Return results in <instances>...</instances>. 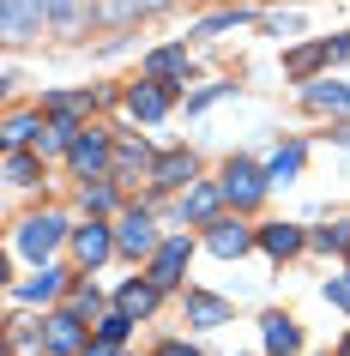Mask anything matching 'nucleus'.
<instances>
[{
    "mask_svg": "<svg viewBox=\"0 0 350 356\" xmlns=\"http://www.w3.org/2000/svg\"><path fill=\"white\" fill-rule=\"evenodd\" d=\"M61 242H73V229H67L61 211H31V218H19V229H13V254H24L31 266H49V254H55Z\"/></svg>",
    "mask_w": 350,
    "mask_h": 356,
    "instance_id": "nucleus-1",
    "label": "nucleus"
},
{
    "mask_svg": "<svg viewBox=\"0 0 350 356\" xmlns=\"http://www.w3.org/2000/svg\"><path fill=\"white\" fill-rule=\"evenodd\" d=\"M91 24V0H49V31L55 37H85Z\"/></svg>",
    "mask_w": 350,
    "mask_h": 356,
    "instance_id": "nucleus-20",
    "label": "nucleus"
},
{
    "mask_svg": "<svg viewBox=\"0 0 350 356\" xmlns=\"http://www.w3.org/2000/svg\"><path fill=\"white\" fill-rule=\"evenodd\" d=\"M6 181H13V188H37L42 181V151L31 145H6Z\"/></svg>",
    "mask_w": 350,
    "mask_h": 356,
    "instance_id": "nucleus-22",
    "label": "nucleus"
},
{
    "mask_svg": "<svg viewBox=\"0 0 350 356\" xmlns=\"http://www.w3.org/2000/svg\"><path fill=\"white\" fill-rule=\"evenodd\" d=\"M218 206H230V200H223V181H193V188H182V200H175V218L205 229L218 218Z\"/></svg>",
    "mask_w": 350,
    "mask_h": 356,
    "instance_id": "nucleus-10",
    "label": "nucleus"
},
{
    "mask_svg": "<svg viewBox=\"0 0 350 356\" xmlns=\"http://www.w3.org/2000/svg\"><path fill=\"white\" fill-rule=\"evenodd\" d=\"M157 218H151V206H127L121 218H115V254L121 260H151L157 254Z\"/></svg>",
    "mask_w": 350,
    "mask_h": 356,
    "instance_id": "nucleus-4",
    "label": "nucleus"
},
{
    "mask_svg": "<svg viewBox=\"0 0 350 356\" xmlns=\"http://www.w3.org/2000/svg\"><path fill=\"white\" fill-rule=\"evenodd\" d=\"M302 97H308V109H332V115H350V85H332V79H326V85H308Z\"/></svg>",
    "mask_w": 350,
    "mask_h": 356,
    "instance_id": "nucleus-30",
    "label": "nucleus"
},
{
    "mask_svg": "<svg viewBox=\"0 0 350 356\" xmlns=\"http://www.w3.org/2000/svg\"><path fill=\"white\" fill-rule=\"evenodd\" d=\"M260 13H248V6H223V13H212V19H200L187 37H223V31H236V24H254Z\"/></svg>",
    "mask_w": 350,
    "mask_h": 356,
    "instance_id": "nucleus-25",
    "label": "nucleus"
},
{
    "mask_svg": "<svg viewBox=\"0 0 350 356\" xmlns=\"http://www.w3.org/2000/svg\"><path fill=\"white\" fill-rule=\"evenodd\" d=\"M332 60H338V49H332V42H302V49H290V55H284V73L308 85V79L320 73V67H332Z\"/></svg>",
    "mask_w": 350,
    "mask_h": 356,
    "instance_id": "nucleus-19",
    "label": "nucleus"
},
{
    "mask_svg": "<svg viewBox=\"0 0 350 356\" xmlns=\"http://www.w3.org/2000/svg\"><path fill=\"white\" fill-rule=\"evenodd\" d=\"M67 290H73V278H67L61 266H37L24 284H13V302H37V308H42V302L67 296Z\"/></svg>",
    "mask_w": 350,
    "mask_h": 356,
    "instance_id": "nucleus-14",
    "label": "nucleus"
},
{
    "mask_svg": "<svg viewBox=\"0 0 350 356\" xmlns=\"http://www.w3.org/2000/svg\"><path fill=\"white\" fill-rule=\"evenodd\" d=\"M332 139H338V145H350V121H344V127H332Z\"/></svg>",
    "mask_w": 350,
    "mask_h": 356,
    "instance_id": "nucleus-36",
    "label": "nucleus"
},
{
    "mask_svg": "<svg viewBox=\"0 0 350 356\" xmlns=\"http://www.w3.org/2000/svg\"><path fill=\"white\" fill-rule=\"evenodd\" d=\"M151 356H200V350H193V344H182V338H169V344H157Z\"/></svg>",
    "mask_w": 350,
    "mask_h": 356,
    "instance_id": "nucleus-35",
    "label": "nucleus"
},
{
    "mask_svg": "<svg viewBox=\"0 0 350 356\" xmlns=\"http://www.w3.org/2000/svg\"><path fill=\"white\" fill-rule=\"evenodd\" d=\"M308 248L314 254H350V218H338L326 229H308Z\"/></svg>",
    "mask_w": 350,
    "mask_h": 356,
    "instance_id": "nucleus-29",
    "label": "nucleus"
},
{
    "mask_svg": "<svg viewBox=\"0 0 350 356\" xmlns=\"http://www.w3.org/2000/svg\"><path fill=\"white\" fill-rule=\"evenodd\" d=\"M42 127H49V115H42V109H13V115H6V145H37Z\"/></svg>",
    "mask_w": 350,
    "mask_h": 356,
    "instance_id": "nucleus-23",
    "label": "nucleus"
},
{
    "mask_svg": "<svg viewBox=\"0 0 350 356\" xmlns=\"http://www.w3.org/2000/svg\"><path fill=\"white\" fill-rule=\"evenodd\" d=\"M230 91H236V85H205V91H193V97H187V115L212 109V103H218V97H230Z\"/></svg>",
    "mask_w": 350,
    "mask_h": 356,
    "instance_id": "nucleus-32",
    "label": "nucleus"
},
{
    "mask_svg": "<svg viewBox=\"0 0 350 356\" xmlns=\"http://www.w3.org/2000/svg\"><path fill=\"white\" fill-rule=\"evenodd\" d=\"M133 326H139V320H133L127 308H121V302H115L109 314L97 320V338H115V344H127V338H133Z\"/></svg>",
    "mask_w": 350,
    "mask_h": 356,
    "instance_id": "nucleus-31",
    "label": "nucleus"
},
{
    "mask_svg": "<svg viewBox=\"0 0 350 356\" xmlns=\"http://www.w3.org/2000/svg\"><path fill=\"white\" fill-rule=\"evenodd\" d=\"M145 181H151L157 193H182V188H193V181H200V157H193L187 145H175V151H164V157L151 163Z\"/></svg>",
    "mask_w": 350,
    "mask_h": 356,
    "instance_id": "nucleus-7",
    "label": "nucleus"
},
{
    "mask_svg": "<svg viewBox=\"0 0 350 356\" xmlns=\"http://www.w3.org/2000/svg\"><path fill=\"white\" fill-rule=\"evenodd\" d=\"M85 356H121V344H115V338H91V344H85Z\"/></svg>",
    "mask_w": 350,
    "mask_h": 356,
    "instance_id": "nucleus-34",
    "label": "nucleus"
},
{
    "mask_svg": "<svg viewBox=\"0 0 350 356\" xmlns=\"http://www.w3.org/2000/svg\"><path fill=\"white\" fill-rule=\"evenodd\" d=\"M218 181H223V200H230L236 211H254L260 200H266V188H272V169L254 163V157H230Z\"/></svg>",
    "mask_w": 350,
    "mask_h": 356,
    "instance_id": "nucleus-2",
    "label": "nucleus"
},
{
    "mask_svg": "<svg viewBox=\"0 0 350 356\" xmlns=\"http://www.w3.org/2000/svg\"><path fill=\"white\" fill-rule=\"evenodd\" d=\"M175 91H182V85H164V79H139V85L127 91V115H133V121H164L169 103H175Z\"/></svg>",
    "mask_w": 350,
    "mask_h": 356,
    "instance_id": "nucleus-13",
    "label": "nucleus"
},
{
    "mask_svg": "<svg viewBox=\"0 0 350 356\" xmlns=\"http://www.w3.org/2000/svg\"><path fill=\"white\" fill-rule=\"evenodd\" d=\"M0 31L6 42H31L49 31V0H0Z\"/></svg>",
    "mask_w": 350,
    "mask_h": 356,
    "instance_id": "nucleus-6",
    "label": "nucleus"
},
{
    "mask_svg": "<svg viewBox=\"0 0 350 356\" xmlns=\"http://www.w3.org/2000/svg\"><path fill=\"white\" fill-rule=\"evenodd\" d=\"M169 0H97V19L103 24H139L151 13H164Z\"/></svg>",
    "mask_w": 350,
    "mask_h": 356,
    "instance_id": "nucleus-21",
    "label": "nucleus"
},
{
    "mask_svg": "<svg viewBox=\"0 0 350 356\" xmlns=\"http://www.w3.org/2000/svg\"><path fill=\"white\" fill-rule=\"evenodd\" d=\"M91 103H97V91H49V97H42V115H67V121H79Z\"/></svg>",
    "mask_w": 350,
    "mask_h": 356,
    "instance_id": "nucleus-27",
    "label": "nucleus"
},
{
    "mask_svg": "<svg viewBox=\"0 0 350 356\" xmlns=\"http://www.w3.org/2000/svg\"><path fill=\"white\" fill-rule=\"evenodd\" d=\"M182 314H187V326L212 332V326H223V320H230V302L212 296V290H187V296H182Z\"/></svg>",
    "mask_w": 350,
    "mask_h": 356,
    "instance_id": "nucleus-18",
    "label": "nucleus"
},
{
    "mask_svg": "<svg viewBox=\"0 0 350 356\" xmlns=\"http://www.w3.org/2000/svg\"><path fill=\"white\" fill-rule=\"evenodd\" d=\"M79 206L91 211V218H109V211H115V175H103V181H85V188H79Z\"/></svg>",
    "mask_w": 350,
    "mask_h": 356,
    "instance_id": "nucleus-28",
    "label": "nucleus"
},
{
    "mask_svg": "<svg viewBox=\"0 0 350 356\" xmlns=\"http://www.w3.org/2000/svg\"><path fill=\"white\" fill-rule=\"evenodd\" d=\"M85 314L61 308V314H42V350L49 356H85Z\"/></svg>",
    "mask_w": 350,
    "mask_h": 356,
    "instance_id": "nucleus-5",
    "label": "nucleus"
},
{
    "mask_svg": "<svg viewBox=\"0 0 350 356\" xmlns=\"http://www.w3.org/2000/svg\"><path fill=\"white\" fill-rule=\"evenodd\" d=\"M187 260H193V236H164V242H157V254L145 260V272L164 284V290H175V284L187 278Z\"/></svg>",
    "mask_w": 350,
    "mask_h": 356,
    "instance_id": "nucleus-8",
    "label": "nucleus"
},
{
    "mask_svg": "<svg viewBox=\"0 0 350 356\" xmlns=\"http://www.w3.org/2000/svg\"><path fill=\"white\" fill-rule=\"evenodd\" d=\"M67 163H73L79 181H103V175H109V163H115V133H103V127H79V133H73V145H67Z\"/></svg>",
    "mask_w": 350,
    "mask_h": 356,
    "instance_id": "nucleus-3",
    "label": "nucleus"
},
{
    "mask_svg": "<svg viewBox=\"0 0 350 356\" xmlns=\"http://www.w3.org/2000/svg\"><path fill=\"white\" fill-rule=\"evenodd\" d=\"M205 248H212L218 260H241L248 248H260V236L241 224V218H212V224H205Z\"/></svg>",
    "mask_w": 350,
    "mask_h": 356,
    "instance_id": "nucleus-9",
    "label": "nucleus"
},
{
    "mask_svg": "<svg viewBox=\"0 0 350 356\" xmlns=\"http://www.w3.org/2000/svg\"><path fill=\"white\" fill-rule=\"evenodd\" d=\"M326 302L350 314V272H344V278H332V284H326Z\"/></svg>",
    "mask_w": 350,
    "mask_h": 356,
    "instance_id": "nucleus-33",
    "label": "nucleus"
},
{
    "mask_svg": "<svg viewBox=\"0 0 350 356\" xmlns=\"http://www.w3.org/2000/svg\"><path fill=\"white\" fill-rule=\"evenodd\" d=\"M260 338H266L272 356H296L302 350V326H296V314H284V308H272V314L260 320Z\"/></svg>",
    "mask_w": 350,
    "mask_h": 356,
    "instance_id": "nucleus-17",
    "label": "nucleus"
},
{
    "mask_svg": "<svg viewBox=\"0 0 350 356\" xmlns=\"http://www.w3.org/2000/svg\"><path fill=\"white\" fill-rule=\"evenodd\" d=\"M67 308L73 314H85V320H103L109 308H103V290H97L91 278H73V290H67Z\"/></svg>",
    "mask_w": 350,
    "mask_h": 356,
    "instance_id": "nucleus-26",
    "label": "nucleus"
},
{
    "mask_svg": "<svg viewBox=\"0 0 350 356\" xmlns=\"http://www.w3.org/2000/svg\"><path fill=\"white\" fill-rule=\"evenodd\" d=\"M145 79H164V85H187V79H193V55H187V42L151 49V55H145Z\"/></svg>",
    "mask_w": 350,
    "mask_h": 356,
    "instance_id": "nucleus-15",
    "label": "nucleus"
},
{
    "mask_svg": "<svg viewBox=\"0 0 350 356\" xmlns=\"http://www.w3.org/2000/svg\"><path fill=\"white\" fill-rule=\"evenodd\" d=\"M302 157H308V145L302 139H284V145L266 157V169H272V181H296L302 175Z\"/></svg>",
    "mask_w": 350,
    "mask_h": 356,
    "instance_id": "nucleus-24",
    "label": "nucleus"
},
{
    "mask_svg": "<svg viewBox=\"0 0 350 356\" xmlns=\"http://www.w3.org/2000/svg\"><path fill=\"white\" fill-rule=\"evenodd\" d=\"M151 163H157V151L139 133H115V163H109L115 181H139V175H151Z\"/></svg>",
    "mask_w": 350,
    "mask_h": 356,
    "instance_id": "nucleus-12",
    "label": "nucleus"
},
{
    "mask_svg": "<svg viewBox=\"0 0 350 356\" xmlns=\"http://www.w3.org/2000/svg\"><path fill=\"white\" fill-rule=\"evenodd\" d=\"M260 236V248H266V260H296V254H302V248H308V229H296V224H260L254 229Z\"/></svg>",
    "mask_w": 350,
    "mask_h": 356,
    "instance_id": "nucleus-16",
    "label": "nucleus"
},
{
    "mask_svg": "<svg viewBox=\"0 0 350 356\" xmlns=\"http://www.w3.org/2000/svg\"><path fill=\"white\" fill-rule=\"evenodd\" d=\"M338 356H350V338H344V344H338Z\"/></svg>",
    "mask_w": 350,
    "mask_h": 356,
    "instance_id": "nucleus-37",
    "label": "nucleus"
},
{
    "mask_svg": "<svg viewBox=\"0 0 350 356\" xmlns=\"http://www.w3.org/2000/svg\"><path fill=\"white\" fill-rule=\"evenodd\" d=\"M109 254H115V229L103 224V218H91V224L73 229V260H79V272H97Z\"/></svg>",
    "mask_w": 350,
    "mask_h": 356,
    "instance_id": "nucleus-11",
    "label": "nucleus"
}]
</instances>
